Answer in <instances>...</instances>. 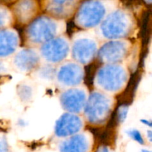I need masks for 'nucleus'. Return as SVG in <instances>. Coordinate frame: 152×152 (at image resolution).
<instances>
[{
  "mask_svg": "<svg viewBox=\"0 0 152 152\" xmlns=\"http://www.w3.org/2000/svg\"><path fill=\"white\" fill-rule=\"evenodd\" d=\"M39 4L37 1L32 0H23L15 3L12 7L11 13L13 17L19 23L28 25L37 17L39 10Z\"/></svg>",
  "mask_w": 152,
  "mask_h": 152,
  "instance_id": "nucleus-15",
  "label": "nucleus"
},
{
  "mask_svg": "<svg viewBox=\"0 0 152 152\" xmlns=\"http://www.w3.org/2000/svg\"><path fill=\"white\" fill-rule=\"evenodd\" d=\"M99 42L96 37L88 33L82 32L74 36L71 42V51L73 60L81 65H88L97 55Z\"/></svg>",
  "mask_w": 152,
  "mask_h": 152,
  "instance_id": "nucleus-6",
  "label": "nucleus"
},
{
  "mask_svg": "<svg viewBox=\"0 0 152 152\" xmlns=\"http://www.w3.org/2000/svg\"><path fill=\"white\" fill-rule=\"evenodd\" d=\"M46 15L57 20L64 21L75 14L80 1L73 0H50L42 2Z\"/></svg>",
  "mask_w": 152,
  "mask_h": 152,
  "instance_id": "nucleus-13",
  "label": "nucleus"
},
{
  "mask_svg": "<svg viewBox=\"0 0 152 152\" xmlns=\"http://www.w3.org/2000/svg\"><path fill=\"white\" fill-rule=\"evenodd\" d=\"M89 94L85 88L65 89L59 96L60 104L66 112L80 114L83 112Z\"/></svg>",
  "mask_w": 152,
  "mask_h": 152,
  "instance_id": "nucleus-10",
  "label": "nucleus"
},
{
  "mask_svg": "<svg viewBox=\"0 0 152 152\" xmlns=\"http://www.w3.org/2000/svg\"><path fill=\"white\" fill-rule=\"evenodd\" d=\"M97 29L99 37L107 41L126 39L134 30V19L129 10L116 7L107 15Z\"/></svg>",
  "mask_w": 152,
  "mask_h": 152,
  "instance_id": "nucleus-1",
  "label": "nucleus"
},
{
  "mask_svg": "<svg viewBox=\"0 0 152 152\" xmlns=\"http://www.w3.org/2000/svg\"><path fill=\"white\" fill-rule=\"evenodd\" d=\"M36 71H37L39 78L42 80H53L56 77V68L54 65H49V64L40 65Z\"/></svg>",
  "mask_w": 152,
  "mask_h": 152,
  "instance_id": "nucleus-17",
  "label": "nucleus"
},
{
  "mask_svg": "<svg viewBox=\"0 0 152 152\" xmlns=\"http://www.w3.org/2000/svg\"><path fill=\"white\" fill-rule=\"evenodd\" d=\"M114 104L111 95L98 90L94 91L88 94L83 111L85 120L92 126H102L109 118Z\"/></svg>",
  "mask_w": 152,
  "mask_h": 152,
  "instance_id": "nucleus-5",
  "label": "nucleus"
},
{
  "mask_svg": "<svg viewBox=\"0 0 152 152\" xmlns=\"http://www.w3.org/2000/svg\"><path fill=\"white\" fill-rule=\"evenodd\" d=\"M7 69H8V67H7L6 62H4L3 59H0V74H4L5 72H7Z\"/></svg>",
  "mask_w": 152,
  "mask_h": 152,
  "instance_id": "nucleus-23",
  "label": "nucleus"
},
{
  "mask_svg": "<svg viewBox=\"0 0 152 152\" xmlns=\"http://www.w3.org/2000/svg\"><path fill=\"white\" fill-rule=\"evenodd\" d=\"M38 50L41 59L46 64H62L70 55L71 41L66 36H59L40 45Z\"/></svg>",
  "mask_w": 152,
  "mask_h": 152,
  "instance_id": "nucleus-7",
  "label": "nucleus"
},
{
  "mask_svg": "<svg viewBox=\"0 0 152 152\" xmlns=\"http://www.w3.org/2000/svg\"><path fill=\"white\" fill-rule=\"evenodd\" d=\"M113 2L107 1H86L80 2L74 14L76 25L83 30L97 28L107 15L116 8Z\"/></svg>",
  "mask_w": 152,
  "mask_h": 152,
  "instance_id": "nucleus-4",
  "label": "nucleus"
},
{
  "mask_svg": "<svg viewBox=\"0 0 152 152\" xmlns=\"http://www.w3.org/2000/svg\"><path fill=\"white\" fill-rule=\"evenodd\" d=\"M19 96L22 100L28 101L32 96V88L28 86H25V85L22 86L19 89Z\"/></svg>",
  "mask_w": 152,
  "mask_h": 152,
  "instance_id": "nucleus-20",
  "label": "nucleus"
},
{
  "mask_svg": "<svg viewBox=\"0 0 152 152\" xmlns=\"http://www.w3.org/2000/svg\"><path fill=\"white\" fill-rule=\"evenodd\" d=\"M129 106L127 105H120L117 110V120L119 123H123L126 120L129 114Z\"/></svg>",
  "mask_w": 152,
  "mask_h": 152,
  "instance_id": "nucleus-21",
  "label": "nucleus"
},
{
  "mask_svg": "<svg viewBox=\"0 0 152 152\" xmlns=\"http://www.w3.org/2000/svg\"><path fill=\"white\" fill-rule=\"evenodd\" d=\"M129 74L122 64H105L96 71L94 86L98 91L108 95L121 92L127 86Z\"/></svg>",
  "mask_w": 152,
  "mask_h": 152,
  "instance_id": "nucleus-3",
  "label": "nucleus"
},
{
  "mask_svg": "<svg viewBox=\"0 0 152 152\" xmlns=\"http://www.w3.org/2000/svg\"><path fill=\"white\" fill-rule=\"evenodd\" d=\"M84 77V68L74 61H65L56 68L55 79L58 84L65 89L79 87Z\"/></svg>",
  "mask_w": 152,
  "mask_h": 152,
  "instance_id": "nucleus-9",
  "label": "nucleus"
},
{
  "mask_svg": "<svg viewBox=\"0 0 152 152\" xmlns=\"http://www.w3.org/2000/svg\"><path fill=\"white\" fill-rule=\"evenodd\" d=\"M84 119L79 114L65 112L56 120L54 133L57 137L65 139L83 132Z\"/></svg>",
  "mask_w": 152,
  "mask_h": 152,
  "instance_id": "nucleus-12",
  "label": "nucleus"
},
{
  "mask_svg": "<svg viewBox=\"0 0 152 152\" xmlns=\"http://www.w3.org/2000/svg\"><path fill=\"white\" fill-rule=\"evenodd\" d=\"M126 134H127V135L131 139L133 140L136 142H137L138 144H140V145H145V140H144L143 136H142L141 132L138 129H130L126 131Z\"/></svg>",
  "mask_w": 152,
  "mask_h": 152,
  "instance_id": "nucleus-19",
  "label": "nucleus"
},
{
  "mask_svg": "<svg viewBox=\"0 0 152 152\" xmlns=\"http://www.w3.org/2000/svg\"><path fill=\"white\" fill-rule=\"evenodd\" d=\"M151 137H152V134H151V131L148 130V132H147V138L148 139V140L151 142Z\"/></svg>",
  "mask_w": 152,
  "mask_h": 152,
  "instance_id": "nucleus-26",
  "label": "nucleus"
},
{
  "mask_svg": "<svg viewBox=\"0 0 152 152\" xmlns=\"http://www.w3.org/2000/svg\"><path fill=\"white\" fill-rule=\"evenodd\" d=\"M132 43L127 39L109 40L99 48L97 57L100 62L105 64H121L129 56Z\"/></svg>",
  "mask_w": 152,
  "mask_h": 152,
  "instance_id": "nucleus-8",
  "label": "nucleus"
},
{
  "mask_svg": "<svg viewBox=\"0 0 152 152\" xmlns=\"http://www.w3.org/2000/svg\"><path fill=\"white\" fill-rule=\"evenodd\" d=\"M96 152H110V149L106 145H100L98 147Z\"/></svg>",
  "mask_w": 152,
  "mask_h": 152,
  "instance_id": "nucleus-24",
  "label": "nucleus"
},
{
  "mask_svg": "<svg viewBox=\"0 0 152 152\" xmlns=\"http://www.w3.org/2000/svg\"><path fill=\"white\" fill-rule=\"evenodd\" d=\"M9 144L4 135H0V152H9Z\"/></svg>",
  "mask_w": 152,
  "mask_h": 152,
  "instance_id": "nucleus-22",
  "label": "nucleus"
},
{
  "mask_svg": "<svg viewBox=\"0 0 152 152\" xmlns=\"http://www.w3.org/2000/svg\"><path fill=\"white\" fill-rule=\"evenodd\" d=\"M20 37L16 30L6 28L0 31V59L13 56L19 50Z\"/></svg>",
  "mask_w": 152,
  "mask_h": 152,
  "instance_id": "nucleus-16",
  "label": "nucleus"
},
{
  "mask_svg": "<svg viewBox=\"0 0 152 152\" xmlns=\"http://www.w3.org/2000/svg\"><path fill=\"white\" fill-rule=\"evenodd\" d=\"M140 122L144 125V126H146L149 128L151 127V122L150 121V120H147V119H142V120H141Z\"/></svg>",
  "mask_w": 152,
  "mask_h": 152,
  "instance_id": "nucleus-25",
  "label": "nucleus"
},
{
  "mask_svg": "<svg viewBox=\"0 0 152 152\" xmlns=\"http://www.w3.org/2000/svg\"><path fill=\"white\" fill-rule=\"evenodd\" d=\"M140 152H151L150 150H148V149H142L140 151Z\"/></svg>",
  "mask_w": 152,
  "mask_h": 152,
  "instance_id": "nucleus-27",
  "label": "nucleus"
},
{
  "mask_svg": "<svg viewBox=\"0 0 152 152\" xmlns=\"http://www.w3.org/2000/svg\"><path fill=\"white\" fill-rule=\"evenodd\" d=\"M41 60L37 48L34 47L22 48L13 56L12 65L18 71L27 74L36 71L41 65Z\"/></svg>",
  "mask_w": 152,
  "mask_h": 152,
  "instance_id": "nucleus-11",
  "label": "nucleus"
},
{
  "mask_svg": "<svg viewBox=\"0 0 152 152\" xmlns=\"http://www.w3.org/2000/svg\"><path fill=\"white\" fill-rule=\"evenodd\" d=\"M65 31L64 21L57 20L45 14L37 16L31 21L27 25L24 35L27 44L34 48L63 35Z\"/></svg>",
  "mask_w": 152,
  "mask_h": 152,
  "instance_id": "nucleus-2",
  "label": "nucleus"
},
{
  "mask_svg": "<svg viewBox=\"0 0 152 152\" xmlns=\"http://www.w3.org/2000/svg\"><path fill=\"white\" fill-rule=\"evenodd\" d=\"M13 19L11 10L6 6L0 4V31L8 28Z\"/></svg>",
  "mask_w": 152,
  "mask_h": 152,
  "instance_id": "nucleus-18",
  "label": "nucleus"
},
{
  "mask_svg": "<svg viewBox=\"0 0 152 152\" xmlns=\"http://www.w3.org/2000/svg\"><path fill=\"white\" fill-rule=\"evenodd\" d=\"M93 137L88 132H81L63 139L59 145L60 152H89L91 149Z\"/></svg>",
  "mask_w": 152,
  "mask_h": 152,
  "instance_id": "nucleus-14",
  "label": "nucleus"
}]
</instances>
